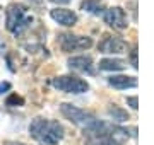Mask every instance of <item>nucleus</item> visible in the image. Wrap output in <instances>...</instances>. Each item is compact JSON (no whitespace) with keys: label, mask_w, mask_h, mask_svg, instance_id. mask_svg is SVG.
I'll return each instance as SVG.
<instances>
[{"label":"nucleus","mask_w":154,"mask_h":145,"mask_svg":"<svg viewBox=\"0 0 154 145\" xmlns=\"http://www.w3.org/2000/svg\"><path fill=\"white\" fill-rule=\"evenodd\" d=\"M130 137V128L101 120H96L89 126L82 128L84 145H125Z\"/></svg>","instance_id":"f257e3e1"},{"label":"nucleus","mask_w":154,"mask_h":145,"mask_svg":"<svg viewBox=\"0 0 154 145\" xmlns=\"http://www.w3.org/2000/svg\"><path fill=\"white\" fill-rule=\"evenodd\" d=\"M29 135L39 145H58L65 137V128L57 120L38 116L29 123Z\"/></svg>","instance_id":"f03ea898"},{"label":"nucleus","mask_w":154,"mask_h":145,"mask_svg":"<svg viewBox=\"0 0 154 145\" xmlns=\"http://www.w3.org/2000/svg\"><path fill=\"white\" fill-rule=\"evenodd\" d=\"M51 85L60 92L65 94H84L89 90V84L84 78L74 77V75H60L51 80Z\"/></svg>","instance_id":"7ed1b4c3"},{"label":"nucleus","mask_w":154,"mask_h":145,"mask_svg":"<svg viewBox=\"0 0 154 145\" xmlns=\"http://www.w3.org/2000/svg\"><path fill=\"white\" fill-rule=\"evenodd\" d=\"M60 113L65 116V120H69L70 123L81 126V128H86V126H89L91 123H94L98 120L93 113L84 111V109L74 106V104H69V102H63L60 106Z\"/></svg>","instance_id":"20e7f679"},{"label":"nucleus","mask_w":154,"mask_h":145,"mask_svg":"<svg viewBox=\"0 0 154 145\" xmlns=\"http://www.w3.org/2000/svg\"><path fill=\"white\" fill-rule=\"evenodd\" d=\"M58 45L65 53H70L77 50H89L93 46V39L89 36H77V34L65 33L58 36Z\"/></svg>","instance_id":"39448f33"},{"label":"nucleus","mask_w":154,"mask_h":145,"mask_svg":"<svg viewBox=\"0 0 154 145\" xmlns=\"http://www.w3.org/2000/svg\"><path fill=\"white\" fill-rule=\"evenodd\" d=\"M98 50L99 53H106V55H122V53H128V45L120 36L105 34L103 39L99 41Z\"/></svg>","instance_id":"423d86ee"},{"label":"nucleus","mask_w":154,"mask_h":145,"mask_svg":"<svg viewBox=\"0 0 154 145\" xmlns=\"http://www.w3.org/2000/svg\"><path fill=\"white\" fill-rule=\"evenodd\" d=\"M26 7L22 4H12L7 7L5 10V28L7 31H11L12 34L17 31V28L21 26V22L26 19Z\"/></svg>","instance_id":"0eeeda50"},{"label":"nucleus","mask_w":154,"mask_h":145,"mask_svg":"<svg viewBox=\"0 0 154 145\" xmlns=\"http://www.w3.org/2000/svg\"><path fill=\"white\" fill-rule=\"evenodd\" d=\"M103 17H105V22L108 26H111L113 29H118V31L127 29V26H128L127 14L122 7H110L108 10H105Z\"/></svg>","instance_id":"6e6552de"},{"label":"nucleus","mask_w":154,"mask_h":145,"mask_svg":"<svg viewBox=\"0 0 154 145\" xmlns=\"http://www.w3.org/2000/svg\"><path fill=\"white\" fill-rule=\"evenodd\" d=\"M67 65L70 70L79 73H88V75H93L94 73V61L91 56L88 55H79V56H72L69 58Z\"/></svg>","instance_id":"1a4fd4ad"},{"label":"nucleus","mask_w":154,"mask_h":145,"mask_svg":"<svg viewBox=\"0 0 154 145\" xmlns=\"http://www.w3.org/2000/svg\"><path fill=\"white\" fill-rule=\"evenodd\" d=\"M50 16H51V19L57 24H60L63 28H72L77 22V14L74 10H70V9H60V7H57V9H53V10L50 12Z\"/></svg>","instance_id":"9d476101"},{"label":"nucleus","mask_w":154,"mask_h":145,"mask_svg":"<svg viewBox=\"0 0 154 145\" xmlns=\"http://www.w3.org/2000/svg\"><path fill=\"white\" fill-rule=\"evenodd\" d=\"M108 84L113 89L118 90L135 89L137 87V77H134V75H111V77H108Z\"/></svg>","instance_id":"9b49d317"},{"label":"nucleus","mask_w":154,"mask_h":145,"mask_svg":"<svg viewBox=\"0 0 154 145\" xmlns=\"http://www.w3.org/2000/svg\"><path fill=\"white\" fill-rule=\"evenodd\" d=\"M98 67L101 72H120L127 67V61L120 60V58H103Z\"/></svg>","instance_id":"f8f14e48"},{"label":"nucleus","mask_w":154,"mask_h":145,"mask_svg":"<svg viewBox=\"0 0 154 145\" xmlns=\"http://www.w3.org/2000/svg\"><path fill=\"white\" fill-rule=\"evenodd\" d=\"M106 113H108V116L116 123H123V121L128 120V113H127L125 109H122L120 106H116V104H110L108 109H106Z\"/></svg>","instance_id":"ddd939ff"},{"label":"nucleus","mask_w":154,"mask_h":145,"mask_svg":"<svg viewBox=\"0 0 154 145\" xmlns=\"http://www.w3.org/2000/svg\"><path fill=\"white\" fill-rule=\"evenodd\" d=\"M81 9L84 12H89V14H101L103 12V5L99 4L98 0H84L82 4H81Z\"/></svg>","instance_id":"4468645a"},{"label":"nucleus","mask_w":154,"mask_h":145,"mask_svg":"<svg viewBox=\"0 0 154 145\" xmlns=\"http://www.w3.org/2000/svg\"><path fill=\"white\" fill-rule=\"evenodd\" d=\"M5 104L9 108H21V106H24V99H22L21 96H17V94H11L5 99Z\"/></svg>","instance_id":"2eb2a0df"},{"label":"nucleus","mask_w":154,"mask_h":145,"mask_svg":"<svg viewBox=\"0 0 154 145\" xmlns=\"http://www.w3.org/2000/svg\"><path fill=\"white\" fill-rule=\"evenodd\" d=\"M127 104L132 108L134 111H137V109H139V99H137V96H130V97H127Z\"/></svg>","instance_id":"dca6fc26"},{"label":"nucleus","mask_w":154,"mask_h":145,"mask_svg":"<svg viewBox=\"0 0 154 145\" xmlns=\"http://www.w3.org/2000/svg\"><path fill=\"white\" fill-rule=\"evenodd\" d=\"M128 53H130V63H132V67L137 68V67H139V63H137V48L134 46L132 50L128 51Z\"/></svg>","instance_id":"f3484780"},{"label":"nucleus","mask_w":154,"mask_h":145,"mask_svg":"<svg viewBox=\"0 0 154 145\" xmlns=\"http://www.w3.org/2000/svg\"><path fill=\"white\" fill-rule=\"evenodd\" d=\"M11 82H0V96L4 94V92H7V90H11Z\"/></svg>","instance_id":"a211bd4d"},{"label":"nucleus","mask_w":154,"mask_h":145,"mask_svg":"<svg viewBox=\"0 0 154 145\" xmlns=\"http://www.w3.org/2000/svg\"><path fill=\"white\" fill-rule=\"evenodd\" d=\"M50 2H53V4H58V5H63V4H69L70 0H50Z\"/></svg>","instance_id":"6ab92c4d"},{"label":"nucleus","mask_w":154,"mask_h":145,"mask_svg":"<svg viewBox=\"0 0 154 145\" xmlns=\"http://www.w3.org/2000/svg\"><path fill=\"white\" fill-rule=\"evenodd\" d=\"M5 145H26V144H21V142H5Z\"/></svg>","instance_id":"aec40b11"}]
</instances>
